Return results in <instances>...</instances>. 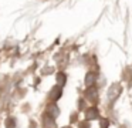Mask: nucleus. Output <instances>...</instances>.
<instances>
[{"label": "nucleus", "instance_id": "1a4fd4ad", "mask_svg": "<svg viewBox=\"0 0 132 128\" xmlns=\"http://www.w3.org/2000/svg\"><path fill=\"white\" fill-rule=\"evenodd\" d=\"M100 125H101V128H108L109 121H108V119H105V118H102V119H101V122H100Z\"/></svg>", "mask_w": 132, "mask_h": 128}, {"label": "nucleus", "instance_id": "9b49d317", "mask_svg": "<svg viewBox=\"0 0 132 128\" xmlns=\"http://www.w3.org/2000/svg\"><path fill=\"white\" fill-rule=\"evenodd\" d=\"M64 128H70V127H64Z\"/></svg>", "mask_w": 132, "mask_h": 128}, {"label": "nucleus", "instance_id": "20e7f679", "mask_svg": "<svg viewBox=\"0 0 132 128\" xmlns=\"http://www.w3.org/2000/svg\"><path fill=\"white\" fill-rule=\"evenodd\" d=\"M85 117H87V119H97L100 117V112H98L97 107H91L89 110H87Z\"/></svg>", "mask_w": 132, "mask_h": 128}, {"label": "nucleus", "instance_id": "f03ea898", "mask_svg": "<svg viewBox=\"0 0 132 128\" xmlns=\"http://www.w3.org/2000/svg\"><path fill=\"white\" fill-rule=\"evenodd\" d=\"M85 98L88 100V101L94 102L95 100L98 98V91H97V88H94V87H89L88 90H87V93H85Z\"/></svg>", "mask_w": 132, "mask_h": 128}, {"label": "nucleus", "instance_id": "0eeeda50", "mask_svg": "<svg viewBox=\"0 0 132 128\" xmlns=\"http://www.w3.org/2000/svg\"><path fill=\"white\" fill-rule=\"evenodd\" d=\"M65 81H67L65 74H64V73H57V84L61 87V85L65 84Z\"/></svg>", "mask_w": 132, "mask_h": 128}, {"label": "nucleus", "instance_id": "423d86ee", "mask_svg": "<svg viewBox=\"0 0 132 128\" xmlns=\"http://www.w3.org/2000/svg\"><path fill=\"white\" fill-rule=\"evenodd\" d=\"M95 80H97V76H95L94 73H88L85 76V84L88 85V87H92V84L95 82Z\"/></svg>", "mask_w": 132, "mask_h": 128}, {"label": "nucleus", "instance_id": "9d476101", "mask_svg": "<svg viewBox=\"0 0 132 128\" xmlns=\"http://www.w3.org/2000/svg\"><path fill=\"white\" fill-rule=\"evenodd\" d=\"M80 128H89V124H88V122H81Z\"/></svg>", "mask_w": 132, "mask_h": 128}, {"label": "nucleus", "instance_id": "39448f33", "mask_svg": "<svg viewBox=\"0 0 132 128\" xmlns=\"http://www.w3.org/2000/svg\"><path fill=\"white\" fill-rule=\"evenodd\" d=\"M47 112H48V115H51V118H57L58 114H60V110L57 108V105L51 104V105H48V110H47Z\"/></svg>", "mask_w": 132, "mask_h": 128}, {"label": "nucleus", "instance_id": "f257e3e1", "mask_svg": "<svg viewBox=\"0 0 132 128\" xmlns=\"http://www.w3.org/2000/svg\"><path fill=\"white\" fill-rule=\"evenodd\" d=\"M121 94V85L119 84H112L111 87L108 88V93H106V100L108 102H114L115 100L119 97Z\"/></svg>", "mask_w": 132, "mask_h": 128}, {"label": "nucleus", "instance_id": "6e6552de", "mask_svg": "<svg viewBox=\"0 0 132 128\" xmlns=\"http://www.w3.org/2000/svg\"><path fill=\"white\" fill-rule=\"evenodd\" d=\"M16 127V121H14V118H7L6 119V128H14Z\"/></svg>", "mask_w": 132, "mask_h": 128}, {"label": "nucleus", "instance_id": "7ed1b4c3", "mask_svg": "<svg viewBox=\"0 0 132 128\" xmlns=\"http://www.w3.org/2000/svg\"><path fill=\"white\" fill-rule=\"evenodd\" d=\"M61 95H63V90H61L60 85H55V87L53 88L51 91H50V98L54 100V101H57V100L60 98Z\"/></svg>", "mask_w": 132, "mask_h": 128}]
</instances>
